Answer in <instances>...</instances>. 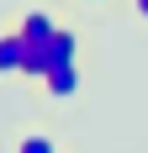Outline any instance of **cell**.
Wrapping results in <instances>:
<instances>
[{
  "instance_id": "cell-3",
  "label": "cell",
  "mask_w": 148,
  "mask_h": 153,
  "mask_svg": "<svg viewBox=\"0 0 148 153\" xmlns=\"http://www.w3.org/2000/svg\"><path fill=\"white\" fill-rule=\"evenodd\" d=\"M16 32H21V37H27L32 48H43V42H48V37H53L58 27H53V16H48V11H21V21H16Z\"/></svg>"
},
{
  "instance_id": "cell-2",
  "label": "cell",
  "mask_w": 148,
  "mask_h": 153,
  "mask_svg": "<svg viewBox=\"0 0 148 153\" xmlns=\"http://www.w3.org/2000/svg\"><path fill=\"white\" fill-rule=\"evenodd\" d=\"M27 53H32V42H27L16 27H11V32H0V69H5V74H21Z\"/></svg>"
},
{
  "instance_id": "cell-1",
  "label": "cell",
  "mask_w": 148,
  "mask_h": 153,
  "mask_svg": "<svg viewBox=\"0 0 148 153\" xmlns=\"http://www.w3.org/2000/svg\"><path fill=\"white\" fill-rule=\"evenodd\" d=\"M43 90L53 95V100L79 95V63H58V69H48V74H43Z\"/></svg>"
},
{
  "instance_id": "cell-5",
  "label": "cell",
  "mask_w": 148,
  "mask_h": 153,
  "mask_svg": "<svg viewBox=\"0 0 148 153\" xmlns=\"http://www.w3.org/2000/svg\"><path fill=\"white\" fill-rule=\"evenodd\" d=\"M16 153H58V143L48 137V132H27V137L16 143Z\"/></svg>"
},
{
  "instance_id": "cell-6",
  "label": "cell",
  "mask_w": 148,
  "mask_h": 153,
  "mask_svg": "<svg viewBox=\"0 0 148 153\" xmlns=\"http://www.w3.org/2000/svg\"><path fill=\"white\" fill-rule=\"evenodd\" d=\"M132 11H138V16H143V21H148V0H132Z\"/></svg>"
},
{
  "instance_id": "cell-4",
  "label": "cell",
  "mask_w": 148,
  "mask_h": 153,
  "mask_svg": "<svg viewBox=\"0 0 148 153\" xmlns=\"http://www.w3.org/2000/svg\"><path fill=\"white\" fill-rule=\"evenodd\" d=\"M74 53H79V37H74V32H53V37H48L43 42V58H48V69H58V63H74Z\"/></svg>"
}]
</instances>
